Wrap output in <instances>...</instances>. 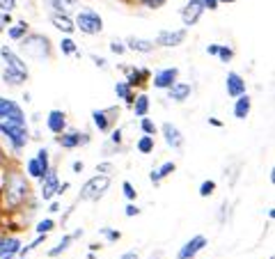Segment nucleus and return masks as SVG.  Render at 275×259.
I'll return each instance as SVG.
<instances>
[{
	"instance_id": "864d4df0",
	"label": "nucleus",
	"mask_w": 275,
	"mask_h": 259,
	"mask_svg": "<svg viewBox=\"0 0 275 259\" xmlns=\"http://www.w3.org/2000/svg\"><path fill=\"white\" fill-rule=\"evenodd\" d=\"M48 211H51V213H58V211H60V204H58V202H51Z\"/></svg>"
},
{
	"instance_id": "dca6fc26",
	"label": "nucleus",
	"mask_w": 275,
	"mask_h": 259,
	"mask_svg": "<svg viewBox=\"0 0 275 259\" xmlns=\"http://www.w3.org/2000/svg\"><path fill=\"white\" fill-rule=\"evenodd\" d=\"M46 127L51 133H55V135H60V133H65L67 129V115L62 113V110H51V113L46 115Z\"/></svg>"
},
{
	"instance_id": "de8ad7c7",
	"label": "nucleus",
	"mask_w": 275,
	"mask_h": 259,
	"mask_svg": "<svg viewBox=\"0 0 275 259\" xmlns=\"http://www.w3.org/2000/svg\"><path fill=\"white\" fill-rule=\"evenodd\" d=\"M202 5H204V9H218L220 2L218 0H202Z\"/></svg>"
},
{
	"instance_id": "473e14b6",
	"label": "nucleus",
	"mask_w": 275,
	"mask_h": 259,
	"mask_svg": "<svg viewBox=\"0 0 275 259\" xmlns=\"http://www.w3.org/2000/svg\"><path fill=\"white\" fill-rule=\"evenodd\" d=\"M220 62H225V65H229V62L234 60V49L232 46H218V55H215Z\"/></svg>"
},
{
	"instance_id": "412c9836",
	"label": "nucleus",
	"mask_w": 275,
	"mask_h": 259,
	"mask_svg": "<svg viewBox=\"0 0 275 259\" xmlns=\"http://www.w3.org/2000/svg\"><path fill=\"white\" fill-rule=\"evenodd\" d=\"M126 51H136V53H151L156 49V44L149 39H140V37H129L126 39Z\"/></svg>"
},
{
	"instance_id": "c85d7f7f",
	"label": "nucleus",
	"mask_w": 275,
	"mask_h": 259,
	"mask_svg": "<svg viewBox=\"0 0 275 259\" xmlns=\"http://www.w3.org/2000/svg\"><path fill=\"white\" fill-rule=\"evenodd\" d=\"M71 241H73V234H65V236L60 239V243H58V246L48 250V257H58V255H62L67 248L71 246Z\"/></svg>"
},
{
	"instance_id": "a19ab883",
	"label": "nucleus",
	"mask_w": 275,
	"mask_h": 259,
	"mask_svg": "<svg viewBox=\"0 0 275 259\" xmlns=\"http://www.w3.org/2000/svg\"><path fill=\"white\" fill-rule=\"evenodd\" d=\"M101 236H106L108 241H120L122 234L117 229H110V227H101Z\"/></svg>"
},
{
	"instance_id": "8fccbe9b",
	"label": "nucleus",
	"mask_w": 275,
	"mask_h": 259,
	"mask_svg": "<svg viewBox=\"0 0 275 259\" xmlns=\"http://www.w3.org/2000/svg\"><path fill=\"white\" fill-rule=\"evenodd\" d=\"M138 213H140V209H138L136 204H129V206H126V216H129V218L138 216Z\"/></svg>"
},
{
	"instance_id": "6ab92c4d",
	"label": "nucleus",
	"mask_w": 275,
	"mask_h": 259,
	"mask_svg": "<svg viewBox=\"0 0 275 259\" xmlns=\"http://www.w3.org/2000/svg\"><path fill=\"white\" fill-rule=\"evenodd\" d=\"M115 113V108H108V110H94L92 113V122H94V127L99 129L101 133H108L110 131V124H113V117L110 115Z\"/></svg>"
},
{
	"instance_id": "79ce46f5",
	"label": "nucleus",
	"mask_w": 275,
	"mask_h": 259,
	"mask_svg": "<svg viewBox=\"0 0 275 259\" xmlns=\"http://www.w3.org/2000/svg\"><path fill=\"white\" fill-rule=\"evenodd\" d=\"M110 51H113L115 55H124L126 53V44L120 42V39H113V42H110Z\"/></svg>"
},
{
	"instance_id": "a878e982",
	"label": "nucleus",
	"mask_w": 275,
	"mask_h": 259,
	"mask_svg": "<svg viewBox=\"0 0 275 259\" xmlns=\"http://www.w3.org/2000/svg\"><path fill=\"white\" fill-rule=\"evenodd\" d=\"M174 170H177V165H174V161L163 163L161 168H158V170H154V172H151V175H149L151 184H161V181L165 179V177H170V175H172Z\"/></svg>"
},
{
	"instance_id": "4be33fe9",
	"label": "nucleus",
	"mask_w": 275,
	"mask_h": 259,
	"mask_svg": "<svg viewBox=\"0 0 275 259\" xmlns=\"http://www.w3.org/2000/svg\"><path fill=\"white\" fill-rule=\"evenodd\" d=\"M191 92H193V87L188 83H177L172 85V87H168V97L172 99V101H177V103H184L186 99L191 97Z\"/></svg>"
},
{
	"instance_id": "ddd939ff",
	"label": "nucleus",
	"mask_w": 275,
	"mask_h": 259,
	"mask_svg": "<svg viewBox=\"0 0 275 259\" xmlns=\"http://www.w3.org/2000/svg\"><path fill=\"white\" fill-rule=\"evenodd\" d=\"M161 133H163V138H165V145L172 147V149H179L184 145V135H181V131L174 127L172 122H165L161 127Z\"/></svg>"
},
{
	"instance_id": "c03bdc74",
	"label": "nucleus",
	"mask_w": 275,
	"mask_h": 259,
	"mask_svg": "<svg viewBox=\"0 0 275 259\" xmlns=\"http://www.w3.org/2000/svg\"><path fill=\"white\" fill-rule=\"evenodd\" d=\"M12 23V14L7 12H0V32H5V28Z\"/></svg>"
},
{
	"instance_id": "3c124183",
	"label": "nucleus",
	"mask_w": 275,
	"mask_h": 259,
	"mask_svg": "<svg viewBox=\"0 0 275 259\" xmlns=\"http://www.w3.org/2000/svg\"><path fill=\"white\" fill-rule=\"evenodd\" d=\"M218 46H220V44H209V46H206V53H209V55H218Z\"/></svg>"
},
{
	"instance_id": "393cba45",
	"label": "nucleus",
	"mask_w": 275,
	"mask_h": 259,
	"mask_svg": "<svg viewBox=\"0 0 275 259\" xmlns=\"http://www.w3.org/2000/svg\"><path fill=\"white\" fill-rule=\"evenodd\" d=\"M2 80H5L7 85H12V87H21V85L28 80V76L21 71H14L9 66H5V69H2Z\"/></svg>"
},
{
	"instance_id": "7c9ffc66",
	"label": "nucleus",
	"mask_w": 275,
	"mask_h": 259,
	"mask_svg": "<svg viewBox=\"0 0 275 259\" xmlns=\"http://www.w3.org/2000/svg\"><path fill=\"white\" fill-rule=\"evenodd\" d=\"M154 147H156L154 135H142V138L138 140V151H140V154H151Z\"/></svg>"
},
{
	"instance_id": "49530a36",
	"label": "nucleus",
	"mask_w": 275,
	"mask_h": 259,
	"mask_svg": "<svg viewBox=\"0 0 275 259\" xmlns=\"http://www.w3.org/2000/svg\"><path fill=\"white\" fill-rule=\"evenodd\" d=\"M110 170H113L110 163H99V165H96V172H99V175H108Z\"/></svg>"
},
{
	"instance_id": "bb28decb",
	"label": "nucleus",
	"mask_w": 275,
	"mask_h": 259,
	"mask_svg": "<svg viewBox=\"0 0 275 259\" xmlns=\"http://www.w3.org/2000/svg\"><path fill=\"white\" fill-rule=\"evenodd\" d=\"M115 94L122 99V101H126L129 106L133 103V99H136V92H133V87L126 80H120V83L115 85Z\"/></svg>"
},
{
	"instance_id": "aec40b11",
	"label": "nucleus",
	"mask_w": 275,
	"mask_h": 259,
	"mask_svg": "<svg viewBox=\"0 0 275 259\" xmlns=\"http://www.w3.org/2000/svg\"><path fill=\"white\" fill-rule=\"evenodd\" d=\"M51 23L58 28L60 32H65V35H69L71 37L73 35V30H76V25H73V18L69 16V14H51Z\"/></svg>"
},
{
	"instance_id": "2eb2a0df",
	"label": "nucleus",
	"mask_w": 275,
	"mask_h": 259,
	"mask_svg": "<svg viewBox=\"0 0 275 259\" xmlns=\"http://www.w3.org/2000/svg\"><path fill=\"white\" fill-rule=\"evenodd\" d=\"M65 149H76V147H83V145H90V135L87 133H78V131H71V133H65L58 138Z\"/></svg>"
},
{
	"instance_id": "a18cd8bd",
	"label": "nucleus",
	"mask_w": 275,
	"mask_h": 259,
	"mask_svg": "<svg viewBox=\"0 0 275 259\" xmlns=\"http://www.w3.org/2000/svg\"><path fill=\"white\" fill-rule=\"evenodd\" d=\"M90 58H92V62H94L99 69H108V60H106V58H99V55H90Z\"/></svg>"
},
{
	"instance_id": "39448f33",
	"label": "nucleus",
	"mask_w": 275,
	"mask_h": 259,
	"mask_svg": "<svg viewBox=\"0 0 275 259\" xmlns=\"http://www.w3.org/2000/svg\"><path fill=\"white\" fill-rule=\"evenodd\" d=\"M0 122H7V124H18V127H25V115L21 110L14 99H5L0 97Z\"/></svg>"
},
{
	"instance_id": "0eeeda50",
	"label": "nucleus",
	"mask_w": 275,
	"mask_h": 259,
	"mask_svg": "<svg viewBox=\"0 0 275 259\" xmlns=\"http://www.w3.org/2000/svg\"><path fill=\"white\" fill-rule=\"evenodd\" d=\"M186 37H188L186 28H179V30H161L156 35L154 44L156 46H163V49H174V46H181L186 42Z\"/></svg>"
},
{
	"instance_id": "7ed1b4c3",
	"label": "nucleus",
	"mask_w": 275,
	"mask_h": 259,
	"mask_svg": "<svg viewBox=\"0 0 275 259\" xmlns=\"http://www.w3.org/2000/svg\"><path fill=\"white\" fill-rule=\"evenodd\" d=\"M73 25H76V30H80L83 35H101L103 32V18L101 14H96L94 9L90 7H83V9H78L76 18H73Z\"/></svg>"
},
{
	"instance_id": "b1692460",
	"label": "nucleus",
	"mask_w": 275,
	"mask_h": 259,
	"mask_svg": "<svg viewBox=\"0 0 275 259\" xmlns=\"http://www.w3.org/2000/svg\"><path fill=\"white\" fill-rule=\"evenodd\" d=\"M5 32H7V37H9L12 42H21V39L30 32V28H28V23H25V21H16V23L7 25Z\"/></svg>"
},
{
	"instance_id": "4d7b16f0",
	"label": "nucleus",
	"mask_w": 275,
	"mask_h": 259,
	"mask_svg": "<svg viewBox=\"0 0 275 259\" xmlns=\"http://www.w3.org/2000/svg\"><path fill=\"white\" fill-rule=\"evenodd\" d=\"M218 2H236V0H218Z\"/></svg>"
},
{
	"instance_id": "2f4dec72",
	"label": "nucleus",
	"mask_w": 275,
	"mask_h": 259,
	"mask_svg": "<svg viewBox=\"0 0 275 259\" xmlns=\"http://www.w3.org/2000/svg\"><path fill=\"white\" fill-rule=\"evenodd\" d=\"M37 163H39V165H42V170H44V175H46L48 170H51V158H48V149L46 147H42V149L37 151Z\"/></svg>"
},
{
	"instance_id": "c756f323",
	"label": "nucleus",
	"mask_w": 275,
	"mask_h": 259,
	"mask_svg": "<svg viewBox=\"0 0 275 259\" xmlns=\"http://www.w3.org/2000/svg\"><path fill=\"white\" fill-rule=\"evenodd\" d=\"M60 51H62V55H78V44L69 35H65L60 42Z\"/></svg>"
},
{
	"instance_id": "4468645a",
	"label": "nucleus",
	"mask_w": 275,
	"mask_h": 259,
	"mask_svg": "<svg viewBox=\"0 0 275 259\" xmlns=\"http://www.w3.org/2000/svg\"><path fill=\"white\" fill-rule=\"evenodd\" d=\"M225 90H227V94L232 99L245 94V80H243V76H241V73H236V71H229L227 78H225Z\"/></svg>"
},
{
	"instance_id": "f257e3e1",
	"label": "nucleus",
	"mask_w": 275,
	"mask_h": 259,
	"mask_svg": "<svg viewBox=\"0 0 275 259\" xmlns=\"http://www.w3.org/2000/svg\"><path fill=\"white\" fill-rule=\"evenodd\" d=\"M25 199H30V181L21 172L12 170L7 177L5 188H2V206L7 211H14L21 204H25Z\"/></svg>"
},
{
	"instance_id": "f704fd0d",
	"label": "nucleus",
	"mask_w": 275,
	"mask_h": 259,
	"mask_svg": "<svg viewBox=\"0 0 275 259\" xmlns=\"http://www.w3.org/2000/svg\"><path fill=\"white\" fill-rule=\"evenodd\" d=\"M35 229H37V234H48V232H53L55 229V223L51 220V218H46V220H39Z\"/></svg>"
},
{
	"instance_id": "1a4fd4ad",
	"label": "nucleus",
	"mask_w": 275,
	"mask_h": 259,
	"mask_svg": "<svg viewBox=\"0 0 275 259\" xmlns=\"http://www.w3.org/2000/svg\"><path fill=\"white\" fill-rule=\"evenodd\" d=\"M179 78V69L177 66H168V69H161V71L154 73V78H151V85H154L156 90H168L177 83Z\"/></svg>"
},
{
	"instance_id": "37998d69",
	"label": "nucleus",
	"mask_w": 275,
	"mask_h": 259,
	"mask_svg": "<svg viewBox=\"0 0 275 259\" xmlns=\"http://www.w3.org/2000/svg\"><path fill=\"white\" fill-rule=\"evenodd\" d=\"M16 9V0H0V12L12 14Z\"/></svg>"
},
{
	"instance_id": "9d476101",
	"label": "nucleus",
	"mask_w": 275,
	"mask_h": 259,
	"mask_svg": "<svg viewBox=\"0 0 275 259\" xmlns=\"http://www.w3.org/2000/svg\"><path fill=\"white\" fill-rule=\"evenodd\" d=\"M204 248H206V239H204L202 234H198V236H193L191 241H186L184 246L179 248L177 257H179V259H193L200 250H204Z\"/></svg>"
},
{
	"instance_id": "09e8293b",
	"label": "nucleus",
	"mask_w": 275,
	"mask_h": 259,
	"mask_svg": "<svg viewBox=\"0 0 275 259\" xmlns=\"http://www.w3.org/2000/svg\"><path fill=\"white\" fill-rule=\"evenodd\" d=\"M110 142H113V145H120V142H122V129L113 131V135H110Z\"/></svg>"
},
{
	"instance_id": "72a5a7b5",
	"label": "nucleus",
	"mask_w": 275,
	"mask_h": 259,
	"mask_svg": "<svg viewBox=\"0 0 275 259\" xmlns=\"http://www.w3.org/2000/svg\"><path fill=\"white\" fill-rule=\"evenodd\" d=\"M28 175H30L32 179H42L44 177V170H42V165L37 163V158H30V161H28Z\"/></svg>"
},
{
	"instance_id": "58836bf2",
	"label": "nucleus",
	"mask_w": 275,
	"mask_h": 259,
	"mask_svg": "<svg viewBox=\"0 0 275 259\" xmlns=\"http://www.w3.org/2000/svg\"><path fill=\"white\" fill-rule=\"evenodd\" d=\"M122 191H124V197L129 199V202H133V199L138 197V191L133 188L131 181H124V184H122Z\"/></svg>"
},
{
	"instance_id": "5fc2aeb1",
	"label": "nucleus",
	"mask_w": 275,
	"mask_h": 259,
	"mask_svg": "<svg viewBox=\"0 0 275 259\" xmlns=\"http://www.w3.org/2000/svg\"><path fill=\"white\" fill-rule=\"evenodd\" d=\"M209 124H211V127H222V122L220 120H213V117H209Z\"/></svg>"
},
{
	"instance_id": "cd10ccee",
	"label": "nucleus",
	"mask_w": 275,
	"mask_h": 259,
	"mask_svg": "<svg viewBox=\"0 0 275 259\" xmlns=\"http://www.w3.org/2000/svg\"><path fill=\"white\" fill-rule=\"evenodd\" d=\"M131 106H133L136 117H147V113H149V97H147V94H138Z\"/></svg>"
},
{
	"instance_id": "e433bc0d",
	"label": "nucleus",
	"mask_w": 275,
	"mask_h": 259,
	"mask_svg": "<svg viewBox=\"0 0 275 259\" xmlns=\"http://www.w3.org/2000/svg\"><path fill=\"white\" fill-rule=\"evenodd\" d=\"M48 5L55 14H69V7H67L65 0H48Z\"/></svg>"
},
{
	"instance_id": "9b49d317",
	"label": "nucleus",
	"mask_w": 275,
	"mask_h": 259,
	"mask_svg": "<svg viewBox=\"0 0 275 259\" xmlns=\"http://www.w3.org/2000/svg\"><path fill=\"white\" fill-rule=\"evenodd\" d=\"M58 188H60V179L55 175L53 170H48L46 175L42 177V199H53L58 195Z\"/></svg>"
},
{
	"instance_id": "20e7f679",
	"label": "nucleus",
	"mask_w": 275,
	"mask_h": 259,
	"mask_svg": "<svg viewBox=\"0 0 275 259\" xmlns=\"http://www.w3.org/2000/svg\"><path fill=\"white\" fill-rule=\"evenodd\" d=\"M108 188H110V177L108 175H96L92 179H87L80 188V199H87V202H96V199H101L103 195L108 193Z\"/></svg>"
},
{
	"instance_id": "a211bd4d",
	"label": "nucleus",
	"mask_w": 275,
	"mask_h": 259,
	"mask_svg": "<svg viewBox=\"0 0 275 259\" xmlns=\"http://www.w3.org/2000/svg\"><path fill=\"white\" fill-rule=\"evenodd\" d=\"M124 73H126V83L131 85L133 90L149 78V69H144V66L142 69H138V66H124Z\"/></svg>"
},
{
	"instance_id": "603ef678",
	"label": "nucleus",
	"mask_w": 275,
	"mask_h": 259,
	"mask_svg": "<svg viewBox=\"0 0 275 259\" xmlns=\"http://www.w3.org/2000/svg\"><path fill=\"white\" fill-rule=\"evenodd\" d=\"M122 259H138V253L129 250V253H124V255H122Z\"/></svg>"
},
{
	"instance_id": "c9c22d12",
	"label": "nucleus",
	"mask_w": 275,
	"mask_h": 259,
	"mask_svg": "<svg viewBox=\"0 0 275 259\" xmlns=\"http://www.w3.org/2000/svg\"><path fill=\"white\" fill-rule=\"evenodd\" d=\"M213 191H215V181H211V179L202 181V186H200V195H202V197H211Z\"/></svg>"
},
{
	"instance_id": "423d86ee",
	"label": "nucleus",
	"mask_w": 275,
	"mask_h": 259,
	"mask_svg": "<svg viewBox=\"0 0 275 259\" xmlns=\"http://www.w3.org/2000/svg\"><path fill=\"white\" fill-rule=\"evenodd\" d=\"M0 133H2V135H5L9 142H12L14 149H23V147L28 145V129H25V127L0 122Z\"/></svg>"
},
{
	"instance_id": "ea45409f",
	"label": "nucleus",
	"mask_w": 275,
	"mask_h": 259,
	"mask_svg": "<svg viewBox=\"0 0 275 259\" xmlns=\"http://www.w3.org/2000/svg\"><path fill=\"white\" fill-rule=\"evenodd\" d=\"M138 5H142V7H147V9H161L168 0H136Z\"/></svg>"
},
{
	"instance_id": "f03ea898",
	"label": "nucleus",
	"mask_w": 275,
	"mask_h": 259,
	"mask_svg": "<svg viewBox=\"0 0 275 259\" xmlns=\"http://www.w3.org/2000/svg\"><path fill=\"white\" fill-rule=\"evenodd\" d=\"M18 49L25 58H30V60H37V62H44L51 58L53 53V46H51V39L39 32H28V35L18 42Z\"/></svg>"
},
{
	"instance_id": "5701e85b",
	"label": "nucleus",
	"mask_w": 275,
	"mask_h": 259,
	"mask_svg": "<svg viewBox=\"0 0 275 259\" xmlns=\"http://www.w3.org/2000/svg\"><path fill=\"white\" fill-rule=\"evenodd\" d=\"M250 110H252V99L248 97V94L236 97V101H234V117H236V120H245V117L250 115Z\"/></svg>"
},
{
	"instance_id": "6e6d98bb",
	"label": "nucleus",
	"mask_w": 275,
	"mask_h": 259,
	"mask_svg": "<svg viewBox=\"0 0 275 259\" xmlns=\"http://www.w3.org/2000/svg\"><path fill=\"white\" fill-rule=\"evenodd\" d=\"M80 170H83V163L76 161V163H73V172H80Z\"/></svg>"
},
{
	"instance_id": "f3484780",
	"label": "nucleus",
	"mask_w": 275,
	"mask_h": 259,
	"mask_svg": "<svg viewBox=\"0 0 275 259\" xmlns=\"http://www.w3.org/2000/svg\"><path fill=\"white\" fill-rule=\"evenodd\" d=\"M21 250L16 236H0V259H14Z\"/></svg>"
},
{
	"instance_id": "6e6552de",
	"label": "nucleus",
	"mask_w": 275,
	"mask_h": 259,
	"mask_svg": "<svg viewBox=\"0 0 275 259\" xmlns=\"http://www.w3.org/2000/svg\"><path fill=\"white\" fill-rule=\"evenodd\" d=\"M206 12L202 5V0H188L184 5V9H181V21H184L186 28H193V25L200 23V18H202V14Z\"/></svg>"
},
{
	"instance_id": "f8f14e48",
	"label": "nucleus",
	"mask_w": 275,
	"mask_h": 259,
	"mask_svg": "<svg viewBox=\"0 0 275 259\" xmlns=\"http://www.w3.org/2000/svg\"><path fill=\"white\" fill-rule=\"evenodd\" d=\"M0 58H2L5 66H9V69H14V71H21V73L28 76V65H25V62L21 60L9 46H2V49H0Z\"/></svg>"
},
{
	"instance_id": "4c0bfd02",
	"label": "nucleus",
	"mask_w": 275,
	"mask_h": 259,
	"mask_svg": "<svg viewBox=\"0 0 275 259\" xmlns=\"http://www.w3.org/2000/svg\"><path fill=\"white\" fill-rule=\"evenodd\" d=\"M140 129H142L144 135H154L156 133V124L149 120V117H142V120H140Z\"/></svg>"
}]
</instances>
